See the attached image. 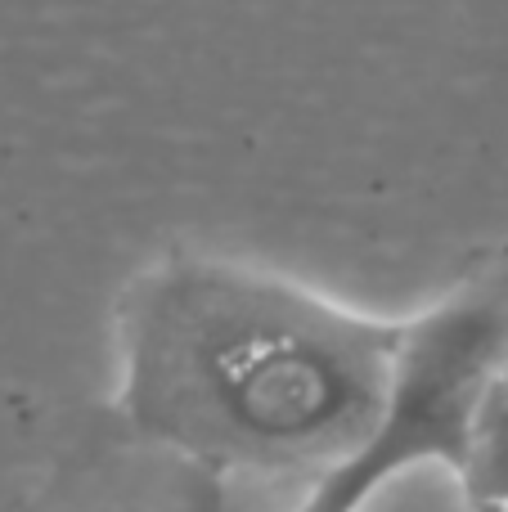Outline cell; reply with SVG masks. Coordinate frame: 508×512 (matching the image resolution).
<instances>
[{
	"instance_id": "2",
	"label": "cell",
	"mask_w": 508,
	"mask_h": 512,
	"mask_svg": "<svg viewBox=\"0 0 508 512\" xmlns=\"http://www.w3.org/2000/svg\"><path fill=\"white\" fill-rule=\"evenodd\" d=\"M504 355L508 319L500 306L486 301H459L410 328L392 405L378 432L351 459H342L338 472H329L306 512H347L387 468L414 454H446L459 463L473 400L486 378L500 373Z\"/></svg>"
},
{
	"instance_id": "1",
	"label": "cell",
	"mask_w": 508,
	"mask_h": 512,
	"mask_svg": "<svg viewBox=\"0 0 508 512\" xmlns=\"http://www.w3.org/2000/svg\"><path fill=\"white\" fill-rule=\"evenodd\" d=\"M405 333L230 265H176L126 310V414L212 463L302 472L378 432Z\"/></svg>"
},
{
	"instance_id": "6",
	"label": "cell",
	"mask_w": 508,
	"mask_h": 512,
	"mask_svg": "<svg viewBox=\"0 0 508 512\" xmlns=\"http://www.w3.org/2000/svg\"><path fill=\"white\" fill-rule=\"evenodd\" d=\"M500 373H504V378H508V355H504V364H500Z\"/></svg>"
},
{
	"instance_id": "4",
	"label": "cell",
	"mask_w": 508,
	"mask_h": 512,
	"mask_svg": "<svg viewBox=\"0 0 508 512\" xmlns=\"http://www.w3.org/2000/svg\"><path fill=\"white\" fill-rule=\"evenodd\" d=\"M459 477L473 504H508V378L491 373L477 391L459 445Z\"/></svg>"
},
{
	"instance_id": "5",
	"label": "cell",
	"mask_w": 508,
	"mask_h": 512,
	"mask_svg": "<svg viewBox=\"0 0 508 512\" xmlns=\"http://www.w3.org/2000/svg\"><path fill=\"white\" fill-rule=\"evenodd\" d=\"M473 512H508V504H477Z\"/></svg>"
},
{
	"instance_id": "3",
	"label": "cell",
	"mask_w": 508,
	"mask_h": 512,
	"mask_svg": "<svg viewBox=\"0 0 508 512\" xmlns=\"http://www.w3.org/2000/svg\"><path fill=\"white\" fill-rule=\"evenodd\" d=\"M459 463L446 454H414L387 468L347 512H473Z\"/></svg>"
}]
</instances>
